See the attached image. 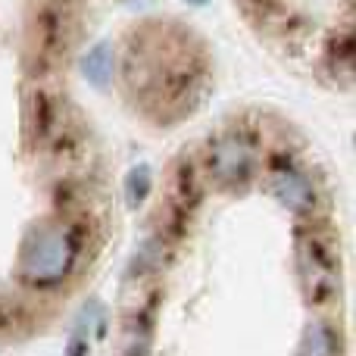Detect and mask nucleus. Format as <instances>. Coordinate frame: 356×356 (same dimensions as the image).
<instances>
[{"label": "nucleus", "mask_w": 356, "mask_h": 356, "mask_svg": "<svg viewBox=\"0 0 356 356\" xmlns=\"http://www.w3.org/2000/svg\"><path fill=\"white\" fill-rule=\"evenodd\" d=\"M91 29L94 0H0V347L60 325L119 232L85 81Z\"/></svg>", "instance_id": "f257e3e1"}, {"label": "nucleus", "mask_w": 356, "mask_h": 356, "mask_svg": "<svg viewBox=\"0 0 356 356\" xmlns=\"http://www.w3.org/2000/svg\"><path fill=\"white\" fill-rule=\"evenodd\" d=\"M232 10L257 47L294 79L325 94L353 91V0H232Z\"/></svg>", "instance_id": "f03ea898"}]
</instances>
